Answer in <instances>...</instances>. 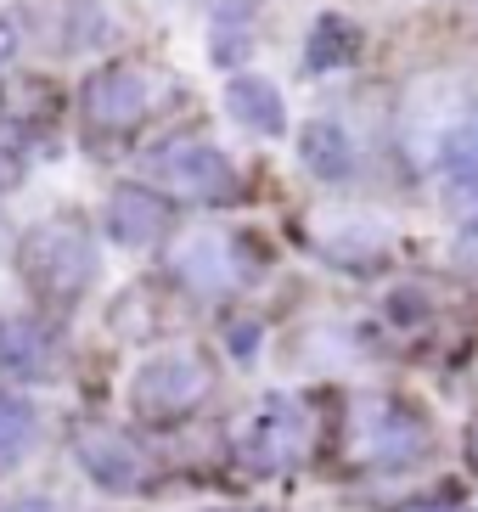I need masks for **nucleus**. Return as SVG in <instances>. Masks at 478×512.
Masks as SVG:
<instances>
[{
  "label": "nucleus",
  "mask_w": 478,
  "mask_h": 512,
  "mask_svg": "<svg viewBox=\"0 0 478 512\" xmlns=\"http://www.w3.org/2000/svg\"><path fill=\"white\" fill-rule=\"evenodd\" d=\"M17 276L29 299L51 316H68L102 282V242L79 209H51L17 237Z\"/></svg>",
  "instance_id": "f257e3e1"
},
{
  "label": "nucleus",
  "mask_w": 478,
  "mask_h": 512,
  "mask_svg": "<svg viewBox=\"0 0 478 512\" xmlns=\"http://www.w3.org/2000/svg\"><path fill=\"white\" fill-rule=\"evenodd\" d=\"M214 394V361L192 344H164L152 349L147 361L130 372V389H124V406L135 422L147 428H175V422L197 417Z\"/></svg>",
  "instance_id": "f03ea898"
},
{
  "label": "nucleus",
  "mask_w": 478,
  "mask_h": 512,
  "mask_svg": "<svg viewBox=\"0 0 478 512\" xmlns=\"http://www.w3.org/2000/svg\"><path fill=\"white\" fill-rule=\"evenodd\" d=\"M310 434H315V417L299 394L287 389H270L259 394L254 406L237 417L231 428V462L254 479H276V473H293L304 467L310 456Z\"/></svg>",
  "instance_id": "7ed1b4c3"
},
{
  "label": "nucleus",
  "mask_w": 478,
  "mask_h": 512,
  "mask_svg": "<svg viewBox=\"0 0 478 512\" xmlns=\"http://www.w3.org/2000/svg\"><path fill=\"white\" fill-rule=\"evenodd\" d=\"M434 451V422L422 417L400 394H355L349 400V456L372 473H405V467L428 462Z\"/></svg>",
  "instance_id": "20e7f679"
},
{
  "label": "nucleus",
  "mask_w": 478,
  "mask_h": 512,
  "mask_svg": "<svg viewBox=\"0 0 478 512\" xmlns=\"http://www.w3.org/2000/svg\"><path fill=\"white\" fill-rule=\"evenodd\" d=\"M254 254L237 231H220V226H192L169 237L164 248V276L169 287H180L186 299L197 304H225L254 287Z\"/></svg>",
  "instance_id": "39448f33"
},
{
  "label": "nucleus",
  "mask_w": 478,
  "mask_h": 512,
  "mask_svg": "<svg viewBox=\"0 0 478 512\" xmlns=\"http://www.w3.org/2000/svg\"><path fill=\"white\" fill-rule=\"evenodd\" d=\"M141 175L175 203H197V209H225L242 197L237 164L209 136H164L158 147L141 152Z\"/></svg>",
  "instance_id": "423d86ee"
},
{
  "label": "nucleus",
  "mask_w": 478,
  "mask_h": 512,
  "mask_svg": "<svg viewBox=\"0 0 478 512\" xmlns=\"http://www.w3.org/2000/svg\"><path fill=\"white\" fill-rule=\"evenodd\" d=\"M158 91H164L158 74L141 68V62H102L79 85V124L90 136H130L152 119Z\"/></svg>",
  "instance_id": "0eeeda50"
},
{
  "label": "nucleus",
  "mask_w": 478,
  "mask_h": 512,
  "mask_svg": "<svg viewBox=\"0 0 478 512\" xmlns=\"http://www.w3.org/2000/svg\"><path fill=\"white\" fill-rule=\"evenodd\" d=\"M422 169L434 175L439 203L450 209V220H473L478 214V91L456 102V113L434 136Z\"/></svg>",
  "instance_id": "6e6552de"
},
{
  "label": "nucleus",
  "mask_w": 478,
  "mask_h": 512,
  "mask_svg": "<svg viewBox=\"0 0 478 512\" xmlns=\"http://www.w3.org/2000/svg\"><path fill=\"white\" fill-rule=\"evenodd\" d=\"M68 451H74L79 473H85L102 496H141L147 479H152L147 445H141L130 428H119V422H85V428H74Z\"/></svg>",
  "instance_id": "1a4fd4ad"
},
{
  "label": "nucleus",
  "mask_w": 478,
  "mask_h": 512,
  "mask_svg": "<svg viewBox=\"0 0 478 512\" xmlns=\"http://www.w3.org/2000/svg\"><path fill=\"white\" fill-rule=\"evenodd\" d=\"M389 242H394L389 220H377L366 209H327V214H315V226H310L315 259L332 265V271H349V276L383 271Z\"/></svg>",
  "instance_id": "9d476101"
},
{
  "label": "nucleus",
  "mask_w": 478,
  "mask_h": 512,
  "mask_svg": "<svg viewBox=\"0 0 478 512\" xmlns=\"http://www.w3.org/2000/svg\"><path fill=\"white\" fill-rule=\"evenodd\" d=\"M68 366L62 332L29 310H0V377L6 383H57Z\"/></svg>",
  "instance_id": "9b49d317"
},
{
  "label": "nucleus",
  "mask_w": 478,
  "mask_h": 512,
  "mask_svg": "<svg viewBox=\"0 0 478 512\" xmlns=\"http://www.w3.org/2000/svg\"><path fill=\"white\" fill-rule=\"evenodd\" d=\"M169 220H175V197L158 192L152 181H119L102 197V237L113 248H130V254L164 242Z\"/></svg>",
  "instance_id": "f8f14e48"
},
{
  "label": "nucleus",
  "mask_w": 478,
  "mask_h": 512,
  "mask_svg": "<svg viewBox=\"0 0 478 512\" xmlns=\"http://www.w3.org/2000/svg\"><path fill=\"white\" fill-rule=\"evenodd\" d=\"M299 164L321 186H355L360 181V136L338 113H315L299 124Z\"/></svg>",
  "instance_id": "ddd939ff"
},
{
  "label": "nucleus",
  "mask_w": 478,
  "mask_h": 512,
  "mask_svg": "<svg viewBox=\"0 0 478 512\" xmlns=\"http://www.w3.org/2000/svg\"><path fill=\"white\" fill-rule=\"evenodd\" d=\"M225 113L231 124H242L248 136L259 141H276L287 136V102H282V85L254 68H242V74H225Z\"/></svg>",
  "instance_id": "4468645a"
},
{
  "label": "nucleus",
  "mask_w": 478,
  "mask_h": 512,
  "mask_svg": "<svg viewBox=\"0 0 478 512\" xmlns=\"http://www.w3.org/2000/svg\"><path fill=\"white\" fill-rule=\"evenodd\" d=\"M366 57V29L344 12H321L304 34V74L310 79H327V74H344Z\"/></svg>",
  "instance_id": "2eb2a0df"
},
{
  "label": "nucleus",
  "mask_w": 478,
  "mask_h": 512,
  "mask_svg": "<svg viewBox=\"0 0 478 512\" xmlns=\"http://www.w3.org/2000/svg\"><path fill=\"white\" fill-rule=\"evenodd\" d=\"M254 0H225L220 12L209 17V62L214 68H225V74H242L248 68V57H254Z\"/></svg>",
  "instance_id": "dca6fc26"
},
{
  "label": "nucleus",
  "mask_w": 478,
  "mask_h": 512,
  "mask_svg": "<svg viewBox=\"0 0 478 512\" xmlns=\"http://www.w3.org/2000/svg\"><path fill=\"white\" fill-rule=\"evenodd\" d=\"M34 445H40V411H34V400L0 383V473L29 462Z\"/></svg>",
  "instance_id": "f3484780"
},
{
  "label": "nucleus",
  "mask_w": 478,
  "mask_h": 512,
  "mask_svg": "<svg viewBox=\"0 0 478 512\" xmlns=\"http://www.w3.org/2000/svg\"><path fill=\"white\" fill-rule=\"evenodd\" d=\"M113 40V17L96 0H68L62 6V51H102Z\"/></svg>",
  "instance_id": "a211bd4d"
},
{
  "label": "nucleus",
  "mask_w": 478,
  "mask_h": 512,
  "mask_svg": "<svg viewBox=\"0 0 478 512\" xmlns=\"http://www.w3.org/2000/svg\"><path fill=\"white\" fill-rule=\"evenodd\" d=\"M383 310H389V321H394V327H405V332L428 327V321H434V293H428L422 282H405V287H394V293H389Z\"/></svg>",
  "instance_id": "6ab92c4d"
},
{
  "label": "nucleus",
  "mask_w": 478,
  "mask_h": 512,
  "mask_svg": "<svg viewBox=\"0 0 478 512\" xmlns=\"http://www.w3.org/2000/svg\"><path fill=\"white\" fill-rule=\"evenodd\" d=\"M225 355L237 366H254L259 361V349H265V321H254V316H237V321H225Z\"/></svg>",
  "instance_id": "aec40b11"
},
{
  "label": "nucleus",
  "mask_w": 478,
  "mask_h": 512,
  "mask_svg": "<svg viewBox=\"0 0 478 512\" xmlns=\"http://www.w3.org/2000/svg\"><path fill=\"white\" fill-rule=\"evenodd\" d=\"M394 512H467V501H462V490H439V496H417Z\"/></svg>",
  "instance_id": "412c9836"
},
{
  "label": "nucleus",
  "mask_w": 478,
  "mask_h": 512,
  "mask_svg": "<svg viewBox=\"0 0 478 512\" xmlns=\"http://www.w3.org/2000/svg\"><path fill=\"white\" fill-rule=\"evenodd\" d=\"M17 181H23V152L12 141H0V192H12Z\"/></svg>",
  "instance_id": "4be33fe9"
},
{
  "label": "nucleus",
  "mask_w": 478,
  "mask_h": 512,
  "mask_svg": "<svg viewBox=\"0 0 478 512\" xmlns=\"http://www.w3.org/2000/svg\"><path fill=\"white\" fill-rule=\"evenodd\" d=\"M17 51H23V29H17V17H0V68H12Z\"/></svg>",
  "instance_id": "5701e85b"
},
{
  "label": "nucleus",
  "mask_w": 478,
  "mask_h": 512,
  "mask_svg": "<svg viewBox=\"0 0 478 512\" xmlns=\"http://www.w3.org/2000/svg\"><path fill=\"white\" fill-rule=\"evenodd\" d=\"M0 512H62V507H57L51 496H40V490H34V496H12V501H0Z\"/></svg>",
  "instance_id": "b1692460"
},
{
  "label": "nucleus",
  "mask_w": 478,
  "mask_h": 512,
  "mask_svg": "<svg viewBox=\"0 0 478 512\" xmlns=\"http://www.w3.org/2000/svg\"><path fill=\"white\" fill-rule=\"evenodd\" d=\"M456 248H462L467 259H478V214L473 220H456Z\"/></svg>",
  "instance_id": "393cba45"
},
{
  "label": "nucleus",
  "mask_w": 478,
  "mask_h": 512,
  "mask_svg": "<svg viewBox=\"0 0 478 512\" xmlns=\"http://www.w3.org/2000/svg\"><path fill=\"white\" fill-rule=\"evenodd\" d=\"M6 254H17V237H12V226H6V214H0V259Z\"/></svg>",
  "instance_id": "a878e982"
},
{
  "label": "nucleus",
  "mask_w": 478,
  "mask_h": 512,
  "mask_svg": "<svg viewBox=\"0 0 478 512\" xmlns=\"http://www.w3.org/2000/svg\"><path fill=\"white\" fill-rule=\"evenodd\" d=\"M192 512H259V507H192Z\"/></svg>",
  "instance_id": "bb28decb"
}]
</instances>
